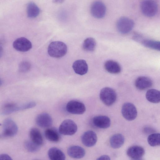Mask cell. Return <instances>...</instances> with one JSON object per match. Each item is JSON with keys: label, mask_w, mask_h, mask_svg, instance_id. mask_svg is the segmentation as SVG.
<instances>
[{"label": "cell", "mask_w": 160, "mask_h": 160, "mask_svg": "<svg viewBox=\"0 0 160 160\" xmlns=\"http://www.w3.org/2000/svg\"><path fill=\"white\" fill-rule=\"evenodd\" d=\"M67 47L63 42L59 41H54L49 45L48 52L50 56L60 58L64 56L67 53Z\"/></svg>", "instance_id": "1"}, {"label": "cell", "mask_w": 160, "mask_h": 160, "mask_svg": "<svg viewBox=\"0 0 160 160\" xmlns=\"http://www.w3.org/2000/svg\"><path fill=\"white\" fill-rule=\"evenodd\" d=\"M100 98L102 102L107 106L113 104L117 99V94L113 89L105 87L102 89L100 93Z\"/></svg>", "instance_id": "2"}, {"label": "cell", "mask_w": 160, "mask_h": 160, "mask_svg": "<svg viewBox=\"0 0 160 160\" xmlns=\"http://www.w3.org/2000/svg\"><path fill=\"white\" fill-rule=\"evenodd\" d=\"M140 8L144 15L151 17L154 16L157 13L158 6L157 3L154 1L144 0L141 3Z\"/></svg>", "instance_id": "3"}, {"label": "cell", "mask_w": 160, "mask_h": 160, "mask_svg": "<svg viewBox=\"0 0 160 160\" xmlns=\"http://www.w3.org/2000/svg\"><path fill=\"white\" fill-rule=\"evenodd\" d=\"M78 127L76 124L72 120L67 119L60 125L58 131L60 134L64 135H72L77 132Z\"/></svg>", "instance_id": "4"}, {"label": "cell", "mask_w": 160, "mask_h": 160, "mask_svg": "<svg viewBox=\"0 0 160 160\" xmlns=\"http://www.w3.org/2000/svg\"><path fill=\"white\" fill-rule=\"evenodd\" d=\"M134 25V22L132 19L126 17H122L118 19L116 27L119 32L122 34H126L132 30Z\"/></svg>", "instance_id": "5"}, {"label": "cell", "mask_w": 160, "mask_h": 160, "mask_svg": "<svg viewBox=\"0 0 160 160\" xmlns=\"http://www.w3.org/2000/svg\"><path fill=\"white\" fill-rule=\"evenodd\" d=\"M66 110L71 114L80 115L83 114L86 111V107L82 102L75 100L68 102L66 105Z\"/></svg>", "instance_id": "6"}, {"label": "cell", "mask_w": 160, "mask_h": 160, "mask_svg": "<svg viewBox=\"0 0 160 160\" xmlns=\"http://www.w3.org/2000/svg\"><path fill=\"white\" fill-rule=\"evenodd\" d=\"M18 131V126L14 121L10 118L5 120L3 124L2 136L5 137H13L17 134Z\"/></svg>", "instance_id": "7"}, {"label": "cell", "mask_w": 160, "mask_h": 160, "mask_svg": "<svg viewBox=\"0 0 160 160\" xmlns=\"http://www.w3.org/2000/svg\"><path fill=\"white\" fill-rule=\"evenodd\" d=\"M121 112L123 117L128 121L135 119L137 115L136 107L133 104L130 102H126L123 104Z\"/></svg>", "instance_id": "8"}, {"label": "cell", "mask_w": 160, "mask_h": 160, "mask_svg": "<svg viewBox=\"0 0 160 160\" xmlns=\"http://www.w3.org/2000/svg\"><path fill=\"white\" fill-rule=\"evenodd\" d=\"M92 16L97 18L103 17L106 12V7L102 2L97 1L92 4L90 8Z\"/></svg>", "instance_id": "9"}, {"label": "cell", "mask_w": 160, "mask_h": 160, "mask_svg": "<svg viewBox=\"0 0 160 160\" xmlns=\"http://www.w3.org/2000/svg\"><path fill=\"white\" fill-rule=\"evenodd\" d=\"M13 46L18 51L26 52L30 50L32 46L31 42L28 39L24 37H21L14 41Z\"/></svg>", "instance_id": "10"}, {"label": "cell", "mask_w": 160, "mask_h": 160, "mask_svg": "<svg viewBox=\"0 0 160 160\" xmlns=\"http://www.w3.org/2000/svg\"><path fill=\"white\" fill-rule=\"evenodd\" d=\"M97 140L96 134L91 130H88L84 132L81 137V141L82 143L87 147H90L94 146Z\"/></svg>", "instance_id": "11"}, {"label": "cell", "mask_w": 160, "mask_h": 160, "mask_svg": "<svg viewBox=\"0 0 160 160\" xmlns=\"http://www.w3.org/2000/svg\"><path fill=\"white\" fill-rule=\"evenodd\" d=\"M35 122L38 126L42 128L50 127L53 123L52 119L51 116L45 112L38 114L36 118Z\"/></svg>", "instance_id": "12"}, {"label": "cell", "mask_w": 160, "mask_h": 160, "mask_svg": "<svg viewBox=\"0 0 160 160\" xmlns=\"http://www.w3.org/2000/svg\"><path fill=\"white\" fill-rule=\"evenodd\" d=\"M93 124L96 127L105 129L110 127L111 120L110 118L106 116L99 115L94 117L92 120Z\"/></svg>", "instance_id": "13"}, {"label": "cell", "mask_w": 160, "mask_h": 160, "mask_svg": "<svg viewBox=\"0 0 160 160\" xmlns=\"http://www.w3.org/2000/svg\"><path fill=\"white\" fill-rule=\"evenodd\" d=\"M144 148L139 146H133L129 147L127 150V154L130 158L135 159H140L144 155Z\"/></svg>", "instance_id": "14"}, {"label": "cell", "mask_w": 160, "mask_h": 160, "mask_svg": "<svg viewBox=\"0 0 160 160\" xmlns=\"http://www.w3.org/2000/svg\"><path fill=\"white\" fill-rule=\"evenodd\" d=\"M72 67L77 74L83 75L86 74L88 70V66L86 61L83 59L75 61L73 63Z\"/></svg>", "instance_id": "15"}, {"label": "cell", "mask_w": 160, "mask_h": 160, "mask_svg": "<svg viewBox=\"0 0 160 160\" xmlns=\"http://www.w3.org/2000/svg\"><path fill=\"white\" fill-rule=\"evenodd\" d=\"M152 85V80L146 76H140L138 78L135 82L136 87L138 89L143 90L151 87Z\"/></svg>", "instance_id": "16"}, {"label": "cell", "mask_w": 160, "mask_h": 160, "mask_svg": "<svg viewBox=\"0 0 160 160\" xmlns=\"http://www.w3.org/2000/svg\"><path fill=\"white\" fill-rule=\"evenodd\" d=\"M67 153L71 157L75 159L82 158L85 154V151L82 147L78 146H72L67 149Z\"/></svg>", "instance_id": "17"}, {"label": "cell", "mask_w": 160, "mask_h": 160, "mask_svg": "<svg viewBox=\"0 0 160 160\" xmlns=\"http://www.w3.org/2000/svg\"><path fill=\"white\" fill-rule=\"evenodd\" d=\"M104 67L108 72L112 74H118L121 71L120 64L117 62L112 60L106 61L104 63Z\"/></svg>", "instance_id": "18"}, {"label": "cell", "mask_w": 160, "mask_h": 160, "mask_svg": "<svg viewBox=\"0 0 160 160\" xmlns=\"http://www.w3.org/2000/svg\"><path fill=\"white\" fill-rule=\"evenodd\" d=\"M31 141L34 143L40 146L43 143L42 135L39 129L33 128H32L29 132Z\"/></svg>", "instance_id": "19"}, {"label": "cell", "mask_w": 160, "mask_h": 160, "mask_svg": "<svg viewBox=\"0 0 160 160\" xmlns=\"http://www.w3.org/2000/svg\"><path fill=\"white\" fill-rule=\"evenodd\" d=\"M44 135L47 139L53 142H58L61 138L59 131L56 128H53L46 129L44 132Z\"/></svg>", "instance_id": "20"}, {"label": "cell", "mask_w": 160, "mask_h": 160, "mask_svg": "<svg viewBox=\"0 0 160 160\" xmlns=\"http://www.w3.org/2000/svg\"><path fill=\"white\" fill-rule=\"evenodd\" d=\"M48 155L50 160H65L64 153L60 149L56 147L50 148Z\"/></svg>", "instance_id": "21"}, {"label": "cell", "mask_w": 160, "mask_h": 160, "mask_svg": "<svg viewBox=\"0 0 160 160\" xmlns=\"http://www.w3.org/2000/svg\"><path fill=\"white\" fill-rule=\"evenodd\" d=\"M124 142L123 136L121 134H116L112 135L110 139L111 147L113 148H118L121 147Z\"/></svg>", "instance_id": "22"}, {"label": "cell", "mask_w": 160, "mask_h": 160, "mask_svg": "<svg viewBox=\"0 0 160 160\" xmlns=\"http://www.w3.org/2000/svg\"><path fill=\"white\" fill-rule=\"evenodd\" d=\"M160 92L156 89L148 90L146 94V97L149 102L153 103H158L160 101Z\"/></svg>", "instance_id": "23"}, {"label": "cell", "mask_w": 160, "mask_h": 160, "mask_svg": "<svg viewBox=\"0 0 160 160\" xmlns=\"http://www.w3.org/2000/svg\"><path fill=\"white\" fill-rule=\"evenodd\" d=\"M27 12L28 17L34 18L39 15L40 10L35 3L31 2L28 3L27 5Z\"/></svg>", "instance_id": "24"}, {"label": "cell", "mask_w": 160, "mask_h": 160, "mask_svg": "<svg viewBox=\"0 0 160 160\" xmlns=\"http://www.w3.org/2000/svg\"><path fill=\"white\" fill-rule=\"evenodd\" d=\"M18 111V106L16 104L8 103L5 104L3 107L1 114L4 115H8Z\"/></svg>", "instance_id": "25"}, {"label": "cell", "mask_w": 160, "mask_h": 160, "mask_svg": "<svg viewBox=\"0 0 160 160\" xmlns=\"http://www.w3.org/2000/svg\"><path fill=\"white\" fill-rule=\"evenodd\" d=\"M96 46L95 40L92 38H88L84 41L82 44V48L85 50L92 52L94 51Z\"/></svg>", "instance_id": "26"}, {"label": "cell", "mask_w": 160, "mask_h": 160, "mask_svg": "<svg viewBox=\"0 0 160 160\" xmlns=\"http://www.w3.org/2000/svg\"><path fill=\"white\" fill-rule=\"evenodd\" d=\"M141 43L145 47L157 50H160V42L154 40L145 39L141 40Z\"/></svg>", "instance_id": "27"}, {"label": "cell", "mask_w": 160, "mask_h": 160, "mask_svg": "<svg viewBox=\"0 0 160 160\" xmlns=\"http://www.w3.org/2000/svg\"><path fill=\"white\" fill-rule=\"evenodd\" d=\"M149 145L152 147H156L160 144V134L159 133H154L150 134L148 138Z\"/></svg>", "instance_id": "28"}, {"label": "cell", "mask_w": 160, "mask_h": 160, "mask_svg": "<svg viewBox=\"0 0 160 160\" xmlns=\"http://www.w3.org/2000/svg\"><path fill=\"white\" fill-rule=\"evenodd\" d=\"M24 146L26 149L30 152H35L38 151L40 147L31 140L26 141L24 142Z\"/></svg>", "instance_id": "29"}, {"label": "cell", "mask_w": 160, "mask_h": 160, "mask_svg": "<svg viewBox=\"0 0 160 160\" xmlns=\"http://www.w3.org/2000/svg\"><path fill=\"white\" fill-rule=\"evenodd\" d=\"M31 65L30 63L26 61L21 62L18 66V69L21 72H26L29 71L30 69Z\"/></svg>", "instance_id": "30"}, {"label": "cell", "mask_w": 160, "mask_h": 160, "mask_svg": "<svg viewBox=\"0 0 160 160\" xmlns=\"http://www.w3.org/2000/svg\"><path fill=\"white\" fill-rule=\"evenodd\" d=\"M36 105V103L33 101L18 106V110H22L32 108Z\"/></svg>", "instance_id": "31"}, {"label": "cell", "mask_w": 160, "mask_h": 160, "mask_svg": "<svg viewBox=\"0 0 160 160\" xmlns=\"http://www.w3.org/2000/svg\"><path fill=\"white\" fill-rule=\"evenodd\" d=\"M0 160H12L11 157L6 154H0Z\"/></svg>", "instance_id": "32"}, {"label": "cell", "mask_w": 160, "mask_h": 160, "mask_svg": "<svg viewBox=\"0 0 160 160\" xmlns=\"http://www.w3.org/2000/svg\"><path fill=\"white\" fill-rule=\"evenodd\" d=\"M97 160H111V159L108 156L103 155L98 158Z\"/></svg>", "instance_id": "33"}, {"label": "cell", "mask_w": 160, "mask_h": 160, "mask_svg": "<svg viewBox=\"0 0 160 160\" xmlns=\"http://www.w3.org/2000/svg\"><path fill=\"white\" fill-rule=\"evenodd\" d=\"M144 132L145 133H151L152 134L154 132V130L152 128H146L144 129Z\"/></svg>", "instance_id": "34"}, {"label": "cell", "mask_w": 160, "mask_h": 160, "mask_svg": "<svg viewBox=\"0 0 160 160\" xmlns=\"http://www.w3.org/2000/svg\"><path fill=\"white\" fill-rule=\"evenodd\" d=\"M3 48L2 47L0 44V58L2 57L3 53Z\"/></svg>", "instance_id": "35"}, {"label": "cell", "mask_w": 160, "mask_h": 160, "mask_svg": "<svg viewBox=\"0 0 160 160\" xmlns=\"http://www.w3.org/2000/svg\"><path fill=\"white\" fill-rule=\"evenodd\" d=\"M2 84V80L0 79V86H1Z\"/></svg>", "instance_id": "36"}, {"label": "cell", "mask_w": 160, "mask_h": 160, "mask_svg": "<svg viewBox=\"0 0 160 160\" xmlns=\"http://www.w3.org/2000/svg\"><path fill=\"white\" fill-rule=\"evenodd\" d=\"M141 160L140 159H135V160Z\"/></svg>", "instance_id": "37"}]
</instances>
